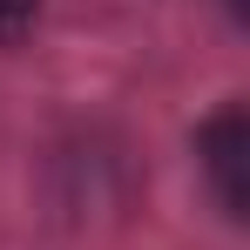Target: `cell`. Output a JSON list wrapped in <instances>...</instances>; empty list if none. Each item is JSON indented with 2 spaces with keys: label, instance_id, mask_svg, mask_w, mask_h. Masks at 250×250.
Returning <instances> with one entry per match:
<instances>
[{
  "label": "cell",
  "instance_id": "obj_2",
  "mask_svg": "<svg viewBox=\"0 0 250 250\" xmlns=\"http://www.w3.org/2000/svg\"><path fill=\"white\" fill-rule=\"evenodd\" d=\"M27 21H34V0H0V41H14Z\"/></svg>",
  "mask_w": 250,
  "mask_h": 250
},
{
  "label": "cell",
  "instance_id": "obj_1",
  "mask_svg": "<svg viewBox=\"0 0 250 250\" xmlns=\"http://www.w3.org/2000/svg\"><path fill=\"white\" fill-rule=\"evenodd\" d=\"M203 163L216 176V196L230 216H244V108H223L203 128Z\"/></svg>",
  "mask_w": 250,
  "mask_h": 250
}]
</instances>
